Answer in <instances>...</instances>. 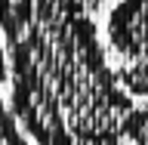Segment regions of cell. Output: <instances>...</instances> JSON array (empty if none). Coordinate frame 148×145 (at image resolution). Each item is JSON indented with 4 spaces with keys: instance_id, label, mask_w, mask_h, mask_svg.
<instances>
[{
    "instance_id": "5b68a950",
    "label": "cell",
    "mask_w": 148,
    "mask_h": 145,
    "mask_svg": "<svg viewBox=\"0 0 148 145\" xmlns=\"http://www.w3.org/2000/svg\"><path fill=\"white\" fill-rule=\"evenodd\" d=\"M0 145H28V139L18 130V118L0 99Z\"/></svg>"
},
{
    "instance_id": "6da1fadb",
    "label": "cell",
    "mask_w": 148,
    "mask_h": 145,
    "mask_svg": "<svg viewBox=\"0 0 148 145\" xmlns=\"http://www.w3.org/2000/svg\"><path fill=\"white\" fill-rule=\"evenodd\" d=\"M12 114L37 145H120L133 105L77 6L16 9Z\"/></svg>"
},
{
    "instance_id": "3957f363",
    "label": "cell",
    "mask_w": 148,
    "mask_h": 145,
    "mask_svg": "<svg viewBox=\"0 0 148 145\" xmlns=\"http://www.w3.org/2000/svg\"><path fill=\"white\" fill-rule=\"evenodd\" d=\"M16 34V6L0 0V83L9 80V43Z\"/></svg>"
},
{
    "instance_id": "277c9868",
    "label": "cell",
    "mask_w": 148,
    "mask_h": 145,
    "mask_svg": "<svg viewBox=\"0 0 148 145\" xmlns=\"http://www.w3.org/2000/svg\"><path fill=\"white\" fill-rule=\"evenodd\" d=\"M123 139L130 145H148V102L142 108L130 111L127 124H123Z\"/></svg>"
},
{
    "instance_id": "7a4b0ae2",
    "label": "cell",
    "mask_w": 148,
    "mask_h": 145,
    "mask_svg": "<svg viewBox=\"0 0 148 145\" xmlns=\"http://www.w3.org/2000/svg\"><path fill=\"white\" fill-rule=\"evenodd\" d=\"M114 74L133 99H148V0H120L105 22Z\"/></svg>"
}]
</instances>
